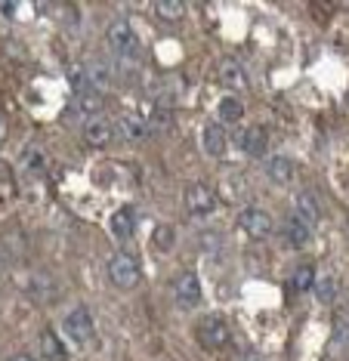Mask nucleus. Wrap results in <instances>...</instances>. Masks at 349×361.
Returning <instances> with one entry per match:
<instances>
[{
  "mask_svg": "<svg viewBox=\"0 0 349 361\" xmlns=\"http://www.w3.org/2000/svg\"><path fill=\"white\" fill-rule=\"evenodd\" d=\"M170 290H173L177 306H182V309H195L198 302H201V281H198L195 272H179L170 281Z\"/></svg>",
  "mask_w": 349,
  "mask_h": 361,
  "instance_id": "4",
  "label": "nucleus"
},
{
  "mask_svg": "<svg viewBox=\"0 0 349 361\" xmlns=\"http://www.w3.org/2000/svg\"><path fill=\"white\" fill-rule=\"evenodd\" d=\"M201 145L211 158H223V154H226V145H229L226 130H223L220 124H207L201 130Z\"/></svg>",
  "mask_w": 349,
  "mask_h": 361,
  "instance_id": "11",
  "label": "nucleus"
},
{
  "mask_svg": "<svg viewBox=\"0 0 349 361\" xmlns=\"http://www.w3.org/2000/svg\"><path fill=\"white\" fill-rule=\"evenodd\" d=\"M16 10H19L16 4H0V16H16Z\"/></svg>",
  "mask_w": 349,
  "mask_h": 361,
  "instance_id": "30",
  "label": "nucleus"
},
{
  "mask_svg": "<svg viewBox=\"0 0 349 361\" xmlns=\"http://www.w3.org/2000/svg\"><path fill=\"white\" fill-rule=\"evenodd\" d=\"M220 80L229 90H244L247 87V75L241 68L238 59H220Z\"/></svg>",
  "mask_w": 349,
  "mask_h": 361,
  "instance_id": "16",
  "label": "nucleus"
},
{
  "mask_svg": "<svg viewBox=\"0 0 349 361\" xmlns=\"http://www.w3.org/2000/svg\"><path fill=\"white\" fill-rule=\"evenodd\" d=\"M13 361H35V358H31V355H16Z\"/></svg>",
  "mask_w": 349,
  "mask_h": 361,
  "instance_id": "31",
  "label": "nucleus"
},
{
  "mask_svg": "<svg viewBox=\"0 0 349 361\" xmlns=\"http://www.w3.org/2000/svg\"><path fill=\"white\" fill-rule=\"evenodd\" d=\"M37 346H40V355H44V361H69V355H65V349L59 343V336H56L53 331H40Z\"/></svg>",
  "mask_w": 349,
  "mask_h": 361,
  "instance_id": "19",
  "label": "nucleus"
},
{
  "mask_svg": "<svg viewBox=\"0 0 349 361\" xmlns=\"http://www.w3.org/2000/svg\"><path fill=\"white\" fill-rule=\"evenodd\" d=\"M109 80H112L109 65H90L87 68V84H90V90H96V93H102V90L109 87Z\"/></svg>",
  "mask_w": 349,
  "mask_h": 361,
  "instance_id": "24",
  "label": "nucleus"
},
{
  "mask_svg": "<svg viewBox=\"0 0 349 361\" xmlns=\"http://www.w3.org/2000/svg\"><path fill=\"white\" fill-rule=\"evenodd\" d=\"M155 13H158V19L170 25V22H179V19H182L186 6H182V0H158V4H155Z\"/></svg>",
  "mask_w": 349,
  "mask_h": 361,
  "instance_id": "22",
  "label": "nucleus"
},
{
  "mask_svg": "<svg viewBox=\"0 0 349 361\" xmlns=\"http://www.w3.org/2000/svg\"><path fill=\"white\" fill-rule=\"evenodd\" d=\"M315 297H319V302H334L337 297V281L334 278H325V281H315Z\"/></svg>",
  "mask_w": 349,
  "mask_h": 361,
  "instance_id": "26",
  "label": "nucleus"
},
{
  "mask_svg": "<svg viewBox=\"0 0 349 361\" xmlns=\"http://www.w3.org/2000/svg\"><path fill=\"white\" fill-rule=\"evenodd\" d=\"M152 241H155V247L161 253H167V250H173V244H177V232H173L170 226H155Z\"/></svg>",
  "mask_w": 349,
  "mask_h": 361,
  "instance_id": "25",
  "label": "nucleus"
},
{
  "mask_svg": "<svg viewBox=\"0 0 349 361\" xmlns=\"http://www.w3.org/2000/svg\"><path fill=\"white\" fill-rule=\"evenodd\" d=\"M229 322L223 315H207L201 324H198V343L204 349H223L229 343Z\"/></svg>",
  "mask_w": 349,
  "mask_h": 361,
  "instance_id": "3",
  "label": "nucleus"
},
{
  "mask_svg": "<svg viewBox=\"0 0 349 361\" xmlns=\"http://www.w3.org/2000/svg\"><path fill=\"white\" fill-rule=\"evenodd\" d=\"M238 226L244 235L260 241V238H269V232H272V216L263 207H244L238 213Z\"/></svg>",
  "mask_w": 349,
  "mask_h": 361,
  "instance_id": "7",
  "label": "nucleus"
},
{
  "mask_svg": "<svg viewBox=\"0 0 349 361\" xmlns=\"http://www.w3.org/2000/svg\"><path fill=\"white\" fill-rule=\"evenodd\" d=\"M173 124V102L170 99H158L155 109H152V118L146 121L148 133H167Z\"/></svg>",
  "mask_w": 349,
  "mask_h": 361,
  "instance_id": "14",
  "label": "nucleus"
},
{
  "mask_svg": "<svg viewBox=\"0 0 349 361\" xmlns=\"http://www.w3.org/2000/svg\"><path fill=\"white\" fill-rule=\"evenodd\" d=\"M288 287H290L294 293L312 290V287H315V269H312V266H297L294 275H290V281H288Z\"/></svg>",
  "mask_w": 349,
  "mask_h": 361,
  "instance_id": "21",
  "label": "nucleus"
},
{
  "mask_svg": "<svg viewBox=\"0 0 349 361\" xmlns=\"http://www.w3.org/2000/svg\"><path fill=\"white\" fill-rule=\"evenodd\" d=\"M346 105H349V96H346Z\"/></svg>",
  "mask_w": 349,
  "mask_h": 361,
  "instance_id": "32",
  "label": "nucleus"
},
{
  "mask_svg": "<svg viewBox=\"0 0 349 361\" xmlns=\"http://www.w3.org/2000/svg\"><path fill=\"white\" fill-rule=\"evenodd\" d=\"M19 164H22L25 173H44V170H47V154L40 152L37 145H28V149L22 152Z\"/></svg>",
  "mask_w": 349,
  "mask_h": 361,
  "instance_id": "20",
  "label": "nucleus"
},
{
  "mask_svg": "<svg viewBox=\"0 0 349 361\" xmlns=\"http://www.w3.org/2000/svg\"><path fill=\"white\" fill-rule=\"evenodd\" d=\"M74 109L78 114H84V118H102V109H105V96L96 93V90H84V93L74 96Z\"/></svg>",
  "mask_w": 349,
  "mask_h": 361,
  "instance_id": "12",
  "label": "nucleus"
},
{
  "mask_svg": "<svg viewBox=\"0 0 349 361\" xmlns=\"http://www.w3.org/2000/svg\"><path fill=\"white\" fill-rule=\"evenodd\" d=\"M84 139H87L90 145H93V149H105V145H112L114 139H118V133H114V121H105V118L87 121Z\"/></svg>",
  "mask_w": 349,
  "mask_h": 361,
  "instance_id": "8",
  "label": "nucleus"
},
{
  "mask_svg": "<svg viewBox=\"0 0 349 361\" xmlns=\"http://www.w3.org/2000/svg\"><path fill=\"white\" fill-rule=\"evenodd\" d=\"M201 247H204L207 253H217V247H220V235H217V232L201 235Z\"/></svg>",
  "mask_w": 349,
  "mask_h": 361,
  "instance_id": "27",
  "label": "nucleus"
},
{
  "mask_svg": "<svg viewBox=\"0 0 349 361\" xmlns=\"http://www.w3.org/2000/svg\"><path fill=\"white\" fill-rule=\"evenodd\" d=\"M217 111H220V121H226V124H238V121L244 118V105H241L235 96H226Z\"/></svg>",
  "mask_w": 349,
  "mask_h": 361,
  "instance_id": "23",
  "label": "nucleus"
},
{
  "mask_svg": "<svg viewBox=\"0 0 349 361\" xmlns=\"http://www.w3.org/2000/svg\"><path fill=\"white\" fill-rule=\"evenodd\" d=\"M6 133H10V127H6V118H4V114H0V145L6 142Z\"/></svg>",
  "mask_w": 349,
  "mask_h": 361,
  "instance_id": "29",
  "label": "nucleus"
},
{
  "mask_svg": "<svg viewBox=\"0 0 349 361\" xmlns=\"http://www.w3.org/2000/svg\"><path fill=\"white\" fill-rule=\"evenodd\" d=\"M109 278L114 287H121V290H130V287H136L143 281V269H139V259L133 257L130 250H118L114 257L109 259Z\"/></svg>",
  "mask_w": 349,
  "mask_h": 361,
  "instance_id": "1",
  "label": "nucleus"
},
{
  "mask_svg": "<svg viewBox=\"0 0 349 361\" xmlns=\"http://www.w3.org/2000/svg\"><path fill=\"white\" fill-rule=\"evenodd\" d=\"M241 152L251 154V158H263L266 154V145H269V136H266L263 127H247L244 133H241Z\"/></svg>",
  "mask_w": 349,
  "mask_h": 361,
  "instance_id": "13",
  "label": "nucleus"
},
{
  "mask_svg": "<svg viewBox=\"0 0 349 361\" xmlns=\"http://www.w3.org/2000/svg\"><path fill=\"white\" fill-rule=\"evenodd\" d=\"M266 176L278 185H290L297 179V164L290 158H285V154H276V158L266 161Z\"/></svg>",
  "mask_w": 349,
  "mask_h": 361,
  "instance_id": "9",
  "label": "nucleus"
},
{
  "mask_svg": "<svg viewBox=\"0 0 349 361\" xmlns=\"http://www.w3.org/2000/svg\"><path fill=\"white\" fill-rule=\"evenodd\" d=\"M112 232H114V238L127 241V238L136 232V210H133V207H121L112 216Z\"/></svg>",
  "mask_w": 349,
  "mask_h": 361,
  "instance_id": "18",
  "label": "nucleus"
},
{
  "mask_svg": "<svg viewBox=\"0 0 349 361\" xmlns=\"http://www.w3.org/2000/svg\"><path fill=\"white\" fill-rule=\"evenodd\" d=\"M114 133H118L124 142H139V139L148 136V127L143 118H136V114H124V118L114 121Z\"/></svg>",
  "mask_w": 349,
  "mask_h": 361,
  "instance_id": "10",
  "label": "nucleus"
},
{
  "mask_svg": "<svg viewBox=\"0 0 349 361\" xmlns=\"http://www.w3.org/2000/svg\"><path fill=\"white\" fill-rule=\"evenodd\" d=\"M294 216L297 219H303L309 228L319 226V216H321V210H319V204H315L312 198V192H303V195H297V201H294Z\"/></svg>",
  "mask_w": 349,
  "mask_h": 361,
  "instance_id": "15",
  "label": "nucleus"
},
{
  "mask_svg": "<svg viewBox=\"0 0 349 361\" xmlns=\"http://www.w3.org/2000/svg\"><path fill=\"white\" fill-rule=\"evenodd\" d=\"M186 207L192 216H211L217 210V192L207 183H192L186 188Z\"/></svg>",
  "mask_w": 349,
  "mask_h": 361,
  "instance_id": "5",
  "label": "nucleus"
},
{
  "mask_svg": "<svg viewBox=\"0 0 349 361\" xmlns=\"http://www.w3.org/2000/svg\"><path fill=\"white\" fill-rule=\"evenodd\" d=\"M337 343H346L349 346V318H343V322L337 324Z\"/></svg>",
  "mask_w": 349,
  "mask_h": 361,
  "instance_id": "28",
  "label": "nucleus"
},
{
  "mask_svg": "<svg viewBox=\"0 0 349 361\" xmlns=\"http://www.w3.org/2000/svg\"><path fill=\"white\" fill-rule=\"evenodd\" d=\"M285 238H288L290 247H306V244L312 241V228L306 226L303 219H297L294 213H290L288 223H285Z\"/></svg>",
  "mask_w": 349,
  "mask_h": 361,
  "instance_id": "17",
  "label": "nucleus"
},
{
  "mask_svg": "<svg viewBox=\"0 0 349 361\" xmlns=\"http://www.w3.org/2000/svg\"><path fill=\"white\" fill-rule=\"evenodd\" d=\"M105 40H109V47L114 53H121V56H133L136 53V47H139L136 31H133V25L127 19H114L109 25V31H105Z\"/></svg>",
  "mask_w": 349,
  "mask_h": 361,
  "instance_id": "6",
  "label": "nucleus"
},
{
  "mask_svg": "<svg viewBox=\"0 0 349 361\" xmlns=\"http://www.w3.org/2000/svg\"><path fill=\"white\" fill-rule=\"evenodd\" d=\"M62 327H65V334H69V340L78 343V346H87V343L96 336V324H93V315H90L87 306L71 309L69 315H65Z\"/></svg>",
  "mask_w": 349,
  "mask_h": 361,
  "instance_id": "2",
  "label": "nucleus"
}]
</instances>
